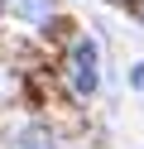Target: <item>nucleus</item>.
Wrapping results in <instances>:
<instances>
[{
  "mask_svg": "<svg viewBox=\"0 0 144 149\" xmlns=\"http://www.w3.org/2000/svg\"><path fill=\"white\" fill-rule=\"evenodd\" d=\"M67 82H72V91L77 96H91L96 91V43L91 39H82V34H72V43H67Z\"/></svg>",
  "mask_w": 144,
  "mask_h": 149,
  "instance_id": "obj_1",
  "label": "nucleus"
},
{
  "mask_svg": "<svg viewBox=\"0 0 144 149\" xmlns=\"http://www.w3.org/2000/svg\"><path fill=\"white\" fill-rule=\"evenodd\" d=\"M5 5L19 15V19H34V24L53 19V0H5Z\"/></svg>",
  "mask_w": 144,
  "mask_h": 149,
  "instance_id": "obj_2",
  "label": "nucleus"
},
{
  "mask_svg": "<svg viewBox=\"0 0 144 149\" xmlns=\"http://www.w3.org/2000/svg\"><path fill=\"white\" fill-rule=\"evenodd\" d=\"M24 149H53V144H48L43 135H29V139H24Z\"/></svg>",
  "mask_w": 144,
  "mask_h": 149,
  "instance_id": "obj_3",
  "label": "nucleus"
},
{
  "mask_svg": "<svg viewBox=\"0 0 144 149\" xmlns=\"http://www.w3.org/2000/svg\"><path fill=\"white\" fill-rule=\"evenodd\" d=\"M125 10H130V15H134V19H139V24H144V0H130V5H125Z\"/></svg>",
  "mask_w": 144,
  "mask_h": 149,
  "instance_id": "obj_4",
  "label": "nucleus"
},
{
  "mask_svg": "<svg viewBox=\"0 0 144 149\" xmlns=\"http://www.w3.org/2000/svg\"><path fill=\"white\" fill-rule=\"evenodd\" d=\"M120 5H130V0H120Z\"/></svg>",
  "mask_w": 144,
  "mask_h": 149,
  "instance_id": "obj_5",
  "label": "nucleus"
}]
</instances>
